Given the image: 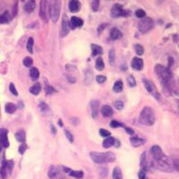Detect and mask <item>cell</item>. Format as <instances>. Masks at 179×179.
<instances>
[{"label": "cell", "instance_id": "obj_52", "mask_svg": "<svg viewBox=\"0 0 179 179\" xmlns=\"http://www.w3.org/2000/svg\"><path fill=\"white\" fill-rule=\"evenodd\" d=\"M9 90H10V91L12 92V94H13L14 96H18V91H17V90H16L14 84H13V83H11V84H9Z\"/></svg>", "mask_w": 179, "mask_h": 179}, {"label": "cell", "instance_id": "obj_16", "mask_svg": "<svg viewBox=\"0 0 179 179\" xmlns=\"http://www.w3.org/2000/svg\"><path fill=\"white\" fill-rule=\"evenodd\" d=\"M84 25V20H82L79 17L73 16L70 21V27L72 29H75L76 27H82Z\"/></svg>", "mask_w": 179, "mask_h": 179}, {"label": "cell", "instance_id": "obj_10", "mask_svg": "<svg viewBox=\"0 0 179 179\" xmlns=\"http://www.w3.org/2000/svg\"><path fill=\"white\" fill-rule=\"evenodd\" d=\"M151 154L153 158V160H158L160 158H162L163 156L165 155L162 149L158 146V145H153L151 149Z\"/></svg>", "mask_w": 179, "mask_h": 179}, {"label": "cell", "instance_id": "obj_33", "mask_svg": "<svg viewBox=\"0 0 179 179\" xmlns=\"http://www.w3.org/2000/svg\"><path fill=\"white\" fill-rule=\"evenodd\" d=\"M114 143H115V138H113V137H107V138H106V139L103 141L102 145H103L104 148L108 149V148H110L112 145H114Z\"/></svg>", "mask_w": 179, "mask_h": 179}, {"label": "cell", "instance_id": "obj_19", "mask_svg": "<svg viewBox=\"0 0 179 179\" xmlns=\"http://www.w3.org/2000/svg\"><path fill=\"white\" fill-rule=\"evenodd\" d=\"M10 173L8 167H7V163H6V160L4 158L3 160V163H2V166L0 168V176H1V178L6 179V176H7V173Z\"/></svg>", "mask_w": 179, "mask_h": 179}, {"label": "cell", "instance_id": "obj_36", "mask_svg": "<svg viewBox=\"0 0 179 179\" xmlns=\"http://www.w3.org/2000/svg\"><path fill=\"white\" fill-rule=\"evenodd\" d=\"M108 60H109V64L110 65H115L116 63V51L114 48H111L109 50V53H108Z\"/></svg>", "mask_w": 179, "mask_h": 179}, {"label": "cell", "instance_id": "obj_26", "mask_svg": "<svg viewBox=\"0 0 179 179\" xmlns=\"http://www.w3.org/2000/svg\"><path fill=\"white\" fill-rule=\"evenodd\" d=\"M14 137L16 139L17 142H20V143H24L25 141V138H26V133L24 132V129H20L15 132L14 134Z\"/></svg>", "mask_w": 179, "mask_h": 179}, {"label": "cell", "instance_id": "obj_1", "mask_svg": "<svg viewBox=\"0 0 179 179\" xmlns=\"http://www.w3.org/2000/svg\"><path fill=\"white\" fill-rule=\"evenodd\" d=\"M154 70L160 83L165 87L169 88L173 81V73L170 71V69L168 67H165L162 65H156Z\"/></svg>", "mask_w": 179, "mask_h": 179}, {"label": "cell", "instance_id": "obj_61", "mask_svg": "<svg viewBox=\"0 0 179 179\" xmlns=\"http://www.w3.org/2000/svg\"><path fill=\"white\" fill-rule=\"evenodd\" d=\"M18 107H19V108H24V104L23 101H19V103H18Z\"/></svg>", "mask_w": 179, "mask_h": 179}, {"label": "cell", "instance_id": "obj_40", "mask_svg": "<svg viewBox=\"0 0 179 179\" xmlns=\"http://www.w3.org/2000/svg\"><path fill=\"white\" fill-rule=\"evenodd\" d=\"M109 125H110V127H112V128H118V127L125 126L123 123H121L119 121H117V120H112Z\"/></svg>", "mask_w": 179, "mask_h": 179}, {"label": "cell", "instance_id": "obj_3", "mask_svg": "<svg viewBox=\"0 0 179 179\" xmlns=\"http://www.w3.org/2000/svg\"><path fill=\"white\" fill-rule=\"evenodd\" d=\"M155 114L153 109L151 107H144L142 109L139 117V121L141 124L147 126H151L155 123Z\"/></svg>", "mask_w": 179, "mask_h": 179}, {"label": "cell", "instance_id": "obj_54", "mask_svg": "<svg viewBox=\"0 0 179 179\" xmlns=\"http://www.w3.org/2000/svg\"><path fill=\"white\" fill-rule=\"evenodd\" d=\"M138 178L139 179H145L146 178V174H145V171L143 170H140L139 173H138Z\"/></svg>", "mask_w": 179, "mask_h": 179}, {"label": "cell", "instance_id": "obj_4", "mask_svg": "<svg viewBox=\"0 0 179 179\" xmlns=\"http://www.w3.org/2000/svg\"><path fill=\"white\" fill-rule=\"evenodd\" d=\"M154 165L157 169L163 171V172H167V173H171L175 169L173 161H171L170 158L166 155H164L158 160H155Z\"/></svg>", "mask_w": 179, "mask_h": 179}, {"label": "cell", "instance_id": "obj_30", "mask_svg": "<svg viewBox=\"0 0 179 179\" xmlns=\"http://www.w3.org/2000/svg\"><path fill=\"white\" fill-rule=\"evenodd\" d=\"M112 177L113 179H123V173L119 167H116L114 168Z\"/></svg>", "mask_w": 179, "mask_h": 179}, {"label": "cell", "instance_id": "obj_41", "mask_svg": "<svg viewBox=\"0 0 179 179\" xmlns=\"http://www.w3.org/2000/svg\"><path fill=\"white\" fill-rule=\"evenodd\" d=\"M45 91H46V94H48V95H52V94L57 92L56 89L54 87H52L51 85H48V84L45 86Z\"/></svg>", "mask_w": 179, "mask_h": 179}, {"label": "cell", "instance_id": "obj_50", "mask_svg": "<svg viewBox=\"0 0 179 179\" xmlns=\"http://www.w3.org/2000/svg\"><path fill=\"white\" fill-rule=\"evenodd\" d=\"M107 24H99V26H98V28H97V32H98V34H100L106 28H107Z\"/></svg>", "mask_w": 179, "mask_h": 179}, {"label": "cell", "instance_id": "obj_51", "mask_svg": "<svg viewBox=\"0 0 179 179\" xmlns=\"http://www.w3.org/2000/svg\"><path fill=\"white\" fill-rule=\"evenodd\" d=\"M65 134L66 139H67L70 143H73V136L71 132L68 131V130H65Z\"/></svg>", "mask_w": 179, "mask_h": 179}, {"label": "cell", "instance_id": "obj_11", "mask_svg": "<svg viewBox=\"0 0 179 179\" xmlns=\"http://www.w3.org/2000/svg\"><path fill=\"white\" fill-rule=\"evenodd\" d=\"M39 16L43 20L44 23H48V7L47 1H40V8H39Z\"/></svg>", "mask_w": 179, "mask_h": 179}, {"label": "cell", "instance_id": "obj_43", "mask_svg": "<svg viewBox=\"0 0 179 179\" xmlns=\"http://www.w3.org/2000/svg\"><path fill=\"white\" fill-rule=\"evenodd\" d=\"M39 110H40L41 112H48V111H49V107H48V105H47L44 101L39 102Z\"/></svg>", "mask_w": 179, "mask_h": 179}, {"label": "cell", "instance_id": "obj_49", "mask_svg": "<svg viewBox=\"0 0 179 179\" xmlns=\"http://www.w3.org/2000/svg\"><path fill=\"white\" fill-rule=\"evenodd\" d=\"M114 107H116L117 110H122L124 107V103L121 100H117L114 102Z\"/></svg>", "mask_w": 179, "mask_h": 179}, {"label": "cell", "instance_id": "obj_18", "mask_svg": "<svg viewBox=\"0 0 179 179\" xmlns=\"http://www.w3.org/2000/svg\"><path fill=\"white\" fill-rule=\"evenodd\" d=\"M100 111H101L102 116H103V117H112V116H113V114H114V111H113L112 107H110V106H108V105H104V106H102Z\"/></svg>", "mask_w": 179, "mask_h": 179}, {"label": "cell", "instance_id": "obj_47", "mask_svg": "<svg viewBox=\"0 0 179 179\" xmlns=\"http://www.w3.org/2000/svg\"><path fill=\"white\" fill-rule=\"evenodd\" d=\"M26 150H27V144L26 143H23L20 146H19V149H18V151H19V153L20 154H24V152L26 151Z\"/></svg>", "mask_w": 179, "mask_h": 179}, {"label": "cell", "instance_id": "obj_2", "mask_svg": "<svg viewBox=\"0 0 179 179\" xmlns=\"http://www.w3.org/2000/svg\"><path fill=\"white\" fill-rule=\"evenodd\" d=\"M90 157L92 159V161L97 164H106V163L114 162L117 158L115 153L111 151H107V152L91 151Z\"/></svg>", "mask_w": 179, "mask_h": 179}, {"label": "cell", "instance_id": "obj_7", "mask_svg": "<svg viewBox=\"0 0 179 179\" xmlns=\"http://www.w3.org/2000/svg\"><path fill=\"white\" fill-rule=\"evenodd\" d=\"M111 16L113 18L118 17H128L130 15V11L123 8V6L120 4H115L111 8Z\"/></svg>", "mask_w": 179, "mask_h": 179}, {"label": "cell", "instance_id": "obj_31", "mask_svg": "<svg viewBox=\"0 0 179 179\" xmlns=\"http://www.w3.org/2000/svg\"><path fill=\"white\" fill-rule=\"evenodd\" d=\"M30 76L33 81H37L39 78V72L37 67H32L30 70Z\"/></svg>", "mask_w": 179, "mask_h": 179}, {"label": "cell", "instance_id": "obj_27", "mask_svg": "<svg viewBox=\"0 0 179 179\" xmlns=\"http://www.w3.org/2000/svg\"><path fill=\"white\" fill-rule=\"evenodd\" d=\"M12 19V16L10 15V13L8 11H6L4 13H2L0 15V24H7L10 22V20Z\"/></svg>", "mask_w": 179, "mask_h": 179}, {"label": "cell", "instance_id": "obj_5", "mask_svg": "<svg viewBox=\"0 0 179 179\" xmlns=\"http://www.w3.org/2000/svg\"><path fill=\"white\" fill-rule=\"evenodd\" d=\"M60 11H61V1H54L49 6V14L50 18L53 23H57L60 15Z\"/></svg>", "mask_w": 179, "mask_h": 179}, {"label": "cell", "instance_id": "obj_28", "mask_svg": "<svg viewBox=\"0 0 179 179\" xmlns=\"http://www.w3.org/2000/svg\"><path fill=\"white\" fill-rule=\"evenodd\" d=\"M29 91H30V92L32 95H38L40 92V91H41V85H40L39 83H35L30 88Z\"/></svg>", "mask_w": 179, "mask_h": 179}, {"label": "cell", "instance_id": "obj_62", "mask_svg": "<svg viewBox=\"0 0 179 179\" xmlns=\"http://www.w3.org/2000/svg\"><path fill=\"white\" fill-rule=\"evenodd\" d=\"M58 125H59V126H61V127H62V126H64V123H63L62 119L58 120Z\"/></svg>", "mask_w": 179, "mask_h": 179}, {"label": "cell", "instance_id": "obj_60", "mask_svg": "<svg viewBox=\"0 0 179 179\" xmlns=\"http://www.w3.org/2000/svg\"><path fill=\"white\" fill-rule=\"evenodd\" d=\"M51 132H52L53 134H56L57 133V129H56V127L53 125H51Z\"/></svg>", "mask_w": 179, "mask_h": 179}, {"label": "cell", "instance_id": "obj_46", "mask_svg": "<svg viewBox=\"0 0 179 179\" xmlns=\"http://www.w3.org/2000/svg\"><path fill=\"white\" fill-rule=\"evenodd\" d=\"M135 15L138 17V18H144L145 15H146V13L143 9H138L135 11Z\"/></svg>", "mask_w": 179, "mask_h": 179}, {"label": "cell", "instance_id": "obj_29", "mask_svg": "<svg viewBox=\"0 0 179 179\" xmlns=\"http://www.w3.org/2000/svg\"><path fill=\"white\" fill-rule=\"evenodd\" d=\"M124 89V84H123V81L122 80H117L116 81V83L113 86V91L117 93H119L123 91Z\"/></svg>", "mask_w": 179, "mask_h": 179}, {"label": "cell", "instance_id": "obj_34", "mask_svg": "<svg viewBox=\"0 0 179 179\" xmlns=\"http://www.w3.org/2000/svg\"><path fill=\"white\" fill-rule=\"evenodd\" d=\"M69 176L77 179H81L84 177V172L81 170H71L69 172Z\"/></svg>", "mask_w": 179, "mask_h": 179}, {"label": "cell", "instance_id": "obj_14", "mask_svg": "<svg viewBox=\"0 0 179 179\" xmlns=\"http://www.w3.org/2000/svg\"><path fill=\"white\" fill-rule=\"evenodd\" d=\"M90 106L91 109V116L93 118H96L99 114V101L97 99H93L90 102Z\"/></svg>", "mask_w": 179, "mask_h": 179}, {"label": "cell", "instance_id": "obj_45", "mask_svg": "<svg viewBox=\"0 0 179 179\" xmlns=\"http://www.w3.org/2000/svg\"><path fill=\"white\" fill-rule=\"evenodd\" d=\"M99 0H94L91 2V8L93 10V12H97L99 10Z\"/></svg>", "mask_w": 179, "mask_h": 179}, {"label": "cell", "instance_id": "obj_22", "mask_svg": "<svg viewBox=\"0 0 179 179\" xmlns=\"http://www.w3.org/2000/svg\"><path fill=\"white\" fill-rule=\"evenodd\" d=\"M58 168L54 165H51L48 171V177L50 179H54L58 177Z\"/></svg>", "mask_w": 179, "mask_h": 179}, {"label": "cell", "instance_id": "obj_6", "mask_svg": "<svg viewBox=\"0 0 179 179\" xmlns=\"http://www.w3.org/2000/svg\"><path fill=\"white\" fill-rule=\"evenodd\" d=\"M154 26L153 20L150 17H144L143 18L138 24V29L140 31V32H142L143 34L147 33L148 32H150Z\"/></svg>", "mask_w": 179, "mask_h": 179}, {"label": "cell", "instance_id": "obj_42", "mask_svg": "<svg viewBox=\"0 0 179 179\" xmlns=\"http://www.w3.org/2000/svg\"><path fill=\"white\" fill-rule=\"evenodd\" d=\"M23 63H24V66H26V67H31V66L32 65V64H33V60H32V58H30V57H26V58H24Z\"/></svg>", "mask_w": 179, "mask_h": 179}, {"label": "cell", "instance_id": "obj_21", "mask_svg": "<svg viewBox=\"0 0 179 179\" xmlns=\"http://www.w3.org/2000/svg\"><path fill=\"white\" fill-rule=\"evenodd\" d=\"M36 8V3L35 1H28L25 5H24V11L28 13L34 12Z\"/></svg>", "mask_w": 179, "mask_h": 179}, {"label": "cell", "instance_id": "obj_53", "mask_svg": "<svg viewBox=\"0 0 179 179\" xmlns=\"http://www.w3.org/2000/svg\"><path fill=\"white\" fill-rule=\"evenodd\" d=\"M17 11H18V5H17V3H15V4H14V6H13V8H12V17L16 16V14H17Z\"/></svg>", "mask_w": 179, "mask_h": 179}, {"label": "cell", "instance_id": "obj_37", "mask_svg": "<svg viewBox=\"0 0 179 179\" xmlns=\"http://www.w3.org/2000/svg\"><path fill=\"white\" fill-rule=\"evenodd\" d=\"M33 45H34V39L32 37L29 38L28 41H27V45H26V48L27 50L29 51V53H32L33 52Z\"/></svg>", "mask_w": 179, "mask_h": 179}, {"label": "cell", "instance_id": "obj_59", "mask_svg": "<svg viewBox=\"0 0 179 179\" xmlns=\"http://www.w3.org/2000/svg\"><path fill=\"white\" fill-rule=\"evenodd\" d=\"M114 145L116 146V148H119L120 145H121V143H120L119 140H117V139H115V143H114Z\"/></svg>", "mask_w": 179, "mask_h": 179}, {"label": "cell", "instance_id": "obj_17", "mask_svg": "<svg viewBox=\"0 0 179 179\" xmlns=\"http://www.w3.org/2000/svg\"><path fill=\"white\" fill-rule=\"evenodd\" d=\"M123 37V33L120 32L117 28H112L110 32H109V38L112 39V40H117L120 38Z\"/></svg>", "mask_w": 179, "mask_h": 179}, {"label": "cell", "instance_id": "obj_64", "mask_svg": "<svg viewBox=\"0 0 179 179\" xmlns=\"http://www.w3.org/2000/svg\"><path fill=\"white\" fill-rule=\"evenodd\" d=\"M145 179H147V178H145Z\"/></svg>", "mask_w": 179, "mask_h": 179}, {"label": "cell", "instance_id": "obj_15", "mask_svg": "<svg viewBox=\"0 0 179 179\" xmlns=\"http://www.w3.org/2000/svg\"><path fill=\"white\" fill-rule=\"evenodd\" d=\"M68 7H69L70 12H79L81 9V3H80V1H77V0H71L68 3Z\"/></svg>", "mask_w": 179, "mask_h": 179}, {"label": "cell", "instance_id": "obj_20", "mask_svg": "<svg viewBox=\"0 0 179 179\" xmlns=\"http://www.w3.org/2000/svg\"><path fill=\"white\" fill-rule=\"evenodd\" d=\"M84 82L86 84H91L93 81V72L90 68H87L84 71Z\"/></svg>", "mask_w": 179, "mask_h": 179}, {"label": "cell", "instance_id": "obj_48", "mask_svg": "<svg viewBox=\"0 0 179 179\" xmlns=\"http://www.w3.org/2000/svg\"><path fill=\"white\" fill-rule=\"evenodd\" d=\"M96 81H97L98 84H103L107 81V77L104 76V75H97Z\"/></svg>", "mask_w": 179, "mask_h": 179}, {"label": "cell", "instance_id": "obj_55", "mask_svg": "<svg viewBox=\"0 0 179 179\" xmlns=\"http://www.w3.org/2000/svg\"><path fill=\"white\" fill-rule=\"evenodd\" d=\"M125 132H126L128 134H131V135H133V134H134V131H133L132 128H129V127H125Z\"/></svg>", "mask_w": 179, "mask_h": 179}, {"label": "cell", "instance_id": "obj_35", "mask_svg": "<svg viewBox=\"0 0 179 179\" xmlns=\"http://www.w3.org/2000/svg\"><path fill=\"white\" fill-rule=\"evenodd\" d=\"M95 67L97 70L99 71H102L105 67V64H104V61L102 59V58H98L96 60L95 63Z\"/></svg>", "mask_w": 179, "mask_h": 179}, {"label": "cell", "instance_id": "obj_12", "mask_svg": "<svg viewBox=\"0 0 179 179\" xmlns=\"http://www.w3.org/2000/svg\"><path fill=\"white\" fill-rule=\"evenodd\" d=\"M143 60L140 58H133L131 62V66L132 69L136 71H141L143 69Z\"/></svg>", "mask_w": 179, "mask_h": 179}, {"label": "cell", "instance_id": "obj_13", "mask_svg": "<svg viewBox=\"0 0 179 179\" xmlns=\"http://www.w3.org/2000/svg\"><path fill=\"white\" fill-rule=\"evenodd\" d=\"M0 143L5 148L9 147V141H8V137H7V130L5 129V128L0 129Z\"/></svg>", "mask_w": 179, "mask_h": 179}, {"label": "cell", "instance_id": "obj_44", "mask_svg": "<svg viewBox=\"0 0 179 179\" xmlns=\"http://www.w3.org/2000/svg\"><path fill=\"white\" fill-rule=\"evenodd\" d=\"M99 134H100V136H102V137H104V138H107V137L110 136L111 132L108 131V130H107V129L100 128V129H99Z\"/></svg>", "mask_w": 179, "mask_h": 179}, {"label": "cell", "instance_id": "obj_24", "mask_svg": "<svg viewBox=\"0 0 179 179\" xmlns=\"http://www.w3.org/2000/svg\"><path fill=\"white\" fill-rule=\"evenodd\" d=\"M140 165L142 167V170L143 171H148L149 169V166H148V161H147V158H146V152L144 151L143 152V154L141 156V158H140Z\"/></svg>", "mask_w": 179, "mask_h": 179}, {"label": "cell", "instance_id": "obj_39", "mask_svg": "<svg viewBox=\"0 0 179 179\" xmlns=\"http://www.w3.org/2000/svg\"><path fill=\"white\" fill-rule=\"evenodd\" d=\"M127 84L131 88H133V87L136 86V80L133 77V75H132V74L128 75V77H127Z\"/></svg>", "mask_w": 179, "mask_h": 179}, {"label": "cell", "instance_id": "obj_58", "mask_svg": "<svg viewBox=\"0 0 179 179\" xmlns=\"http://www.w3.org/2000/svg\"><path fill=\"white\" fill-rule=\"evenodd\" d=\"M173 64H174V59H173L171 57H169V58H168V68H170V67L172 66Z\"/></svg>", "mask_w": 179, "mask_h": 179}, {"label": "cell", "instance_id": "obj_23", "mask_svg": "<svg viewBox=\"0 0 179 179\" xmlns=\"http://www.w3.org/2000/svg\"><path fill=\"white\" fill-rule=\"evenodd\" d=\"M91 49L92 57H95V56H98V55H102L103 54V49H102V48L99 45L91 44Z\"/></svg>", "mask_w": 179, "mask_h": 179}, {"label": "cell", "instance_id": "obj_63", "mask_svg": "<svg viewBox=\"0 0 179 179\" xmlns=\"http://www.w3.org/2000/svg\"><path fill=\"white\" fill-rule=\"evenodd\" d=\"M1 151H2V147L0 146V152H1Z\"/></svg>", "mask_w": 179, "mask_h": 179}, {"label": "cell", "instance_id": "obj_25", "mask_svg": "<svg viewBox=\"0 0 179 179\" xmlns=\"http://www.w3.org/2000/svg\"><path fill=\"white\" fill-rule=\"evenodd\" d=\"M130 143H131V144L133 147L137 148V147L144 144L145 143V140L142 139V138H139V137H131L130 138Z\"/></svg>", "mask_w": 179, "mask_h": 179}, {"label": "cell", "instance_id": "obj_57", "mask_svg": "<svg viewBox=\"0 0 179 179\" xmlns=\"http://www.w3.org/2000/svg\"><path fill=\"white\" fill-rule=\"evenodd\" d=\"M173 163H174V167L179 171V159H177V160L173 161Z\"/></svg>", "mask_w": 179, "mask_h": 179}, {"label": "cell", "instance_id": "obj_38", "mask_svg": "<svg viewBox=\"0 0 179 179\" xmlns=\"http://www.w3.org/2000/svg\"><path fill=\"white\" fill-rule=\"evenodd\" d=\"M133 48H134L135 53H136L138 56H143V53H144V48H143V47L141 44H134Z\"/></svg>", "mask_w": 179, "mask_h": 179}, {"label": "cell", "instance_id": "obj_9", "mask_svg": "<svg viewBox=\"0 0 179 179\" xmlns=\"http://www.w3.org/2000/svg\"><path fill=\"white\" fill-rule=\"evenodd\" d=\"M70 23L69 20L67 19L66 14H64V18L62 20V24H61V37H65L68 35V33L70 32Z\"/></svg>", "mask_w": 179, "mask_h": 179}, {"label": "cell", "instance_id": "obj_56", "mask_svg": "<svg viewBox=\"0 0 179 179\" xmlns=\"http://www.w3.org/2000/svg\"><path fill=\"white\" fill-rule=\"evenodd\" d=\"M67 80H68L69 83H71V84H74V83L76 82V79H75L74 77H73L72 75H68V76H67Z\"/></svg>", "mask_w": 179, "mask_h": 179}, {"label": "cell", "instance_id": "obj_8", "mask_svg": "<svg viewBox=\"0 0 179 179\" xmlns=\"http://www.w3.org/2000/svg\"><path fill=\"white\" fill-rule=\"evenodd\" d=\"M143 84L145 86V89L147 90V91L151 94L156 99H159V93L158 92V90L156 88L155 84L151 80H148V79H143Z\"/></svg>", "mask_w": 179, "mask_h": 179}, {"label": "cell", "instance_id": "obj_32", "mask_svg": "<svg viewBox=\"0 0 179 179\" xmlns=\"http://www.w3.org/2000/svg\"><path fill=\"white\" fill-rule=\"evenodd\" d=\"M16 108H17V107L15 106V104L9 102V103H7V104L6 105L5 110H6V112L8 113V114H13V113L16 111Z\"/></svg>", "mask_w": 179, "mask_h": 179}]
</instances>
